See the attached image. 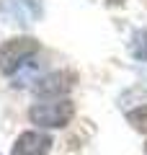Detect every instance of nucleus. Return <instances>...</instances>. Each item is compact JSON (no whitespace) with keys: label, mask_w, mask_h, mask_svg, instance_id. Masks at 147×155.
<instances>
[{"label":"nucleus","mask_w":147,"mask_h":155,"mask_svg":"<svg viewBox=\"0 0 147 155\" xmlns=\"http://www.w3.org/2000/svg\"><path fill=\"white\" fill-rule=\"evenodd\" d=\"M126 122L134 129H139V132H147V104H142L139 109L129 111V114H126Z\"/></svg>","instance_id":"7"},{"label":"nucleus","mask_w":147,"mask_h":155,"mask_svg":"<svg viewBox=\"0 0 147 155\" xmlns=\"http://www.w3.org/2000/svg\"><path fill=\"white\" fill-rule=\"evenodd\" d=\"M39 52V41L31 36H18L8 39L0 47V72L3 75H16L23 65L31 62V57Z\"/></svg>","instance_id":"1"},{"label":"nucleus","mask_w":147,"mask_h":155,"mask_svg":"<svg viewBox=\"0 0 147 155\" xmlns=\"http://www.w3.org/2000/svg\"><path fill=\"white\" fill-rule=\"evenodd\" d=\"M34 70H36V65H34V62L23 65L21 70L16 72V83H13V85H28V83H31V78H34Z\"/></svg>","instance_id":"8"},{"label":"nucleus","mask_w":147,"mask_h":155,"mask_svg":"<svg viewBox=\"0 0 147 155\" xmlns=\"http://www.w3.org/2000/svg\"><path fill=\"white\" fill-rule=\"evenodd\" d=\"M145 153H147V145H145Z\"/></svg>","instance_id":"9"},{"label":"nucleus","mask_w":147,"mask_h":155,"mask_svg":"<svg viewBox=\"0 0 147 155\" xmlns=\"http://www.w3.org/2000/svg\"><path fill=\"white\" fill-rule=\"evenodd\" d=\"M72 114H75V106L67 98H54L47 101V104H36L28 111V119L39 127H65L70 124Z\"/></svg>","instance_id":"2"},{"label":"nucleus","mask_w":147,"mask_h":155,"mask_svg":"<svg viewBox=\"0 0 147 155\" xmlns=\"http://www.w3.org/2000/svg\"><path fill=\"white\" fill-rule=\"evenodd\" d=\"M0 16L8 23L31 26L41 18V0H0Z\"/></svg>","instance_id":"3"},{"label":"nucleus","mask_w":147,"mask_h":155,"mask_svg":"<svg viewBox=\"0 0 147 155\" xmlns=\"http://www.w3.org/2000/svg\"><path fill=\"white\" fill-rule=\"evenodd\" d=\"M72 83H75L72 72H52V75L36 80L34 91H36V96H54V98H60V96H65L72 88Z\"/></svg>","instance_id":"5"},{"label":"nucleus","mask_w":147,"mask_h":155,"mask_svg":"<svg viewBox=\"0 0 147 155\" xmlns=\"http://www.w3.org/2000/svg\"><path fill=\"white\" fill-rule=\"evenodd\" d=\"M132 54L137 60L147 62V28H142V31H137L132 36Z\"/></svg>","instance_id":"6"},{"label":"nucleus","mask_w":147,"mask_h":155,"mask_svg":"<svg viewBox=\"0 0 147 155\" xmlns=\"http://www.w3.org/2000/svg\"><path fill=\"white\" fill-rule=\"evenodd\" d=\"M52 147V137L44 132H23L16 140L11 155H47Z\"/></svg>","instance_id":"4"}]
</instances>
